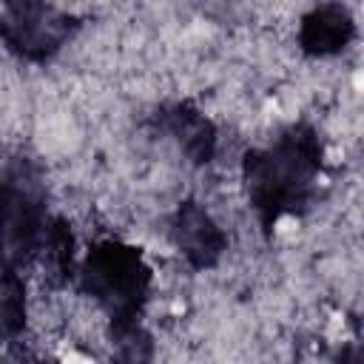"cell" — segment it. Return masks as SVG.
<instances>
[{"instance_id":"cell-1","label":"cell","mask_w":364,"mask_h":364,"mask_svg":"<svg viewBox=\"0 0 364 364\" xmlns=\"http://www.w3.org/2000/svg\"><path fill=\"white\" fill-rule=\"evenodd\" d=\"M74 282L108 324L111 361L151 364L154 336L145 313L154 293V267L142 247L122 239H97L80 253Z\"/></svg>"},{"instance_id":"cell-2","label":"cell","mask_w":364,"mask_h":364,"mask_svg":"<svg viewBox=\"0 0 364 364\" xmlns=\"http://www.w3.org/2000/svg\"><path fill=\"white\" fill-rule=\"evenodd\" d=\"M324 139L310 122H290L242 156L247 205L264 233L299 219L324 179Z\"/></svg>"},{"instance_id":"cell-3","label":"cell","mask_w":364,"mask_h":364,"mask_svg":"<svg viewBox=\"0 0 364 364\" xmlns=\"http://www.w3.org/2000/svg\"><path fill=\"white\" fill-rule=\"evenodd\" d=\"M48 191L43 171L14 156L0 168V273L26 276L46 245L51 228Z\"/></svg>"},{"instance_id":"cell-4","label":"cell","mask_w":364,"mask_h":364,"mask_svg":"<svg viewBox=\"0 0 364 364\" xmlns=\"http://www.w3.org/2000/svg\"><path fill=\"white\" fill-rule=\"evenodd\" d=\"M80 17L51 3H6L0 9V46L20 63L54 60L77 34Z\"/></svg>"},{"instance_id":"cell-5","label":"cell","mask_w":364,"mask_h":364,"mask_svg":"<svg viewBox=\"0 0 364 364\" xmlns=\"http://www.w3.org/2000/svg\"><path fill=\"white\" fill-rule=\"evenodd\" d=\"M168 239L179 259L196 270H213L228 253V233L199 199H182L168 216Z\"/></svg>"},{"instance_id":"cell-6","label":"cell","mask_w":364,"mask_h":364,"mask_svg":"<svg viewBox=\"0 0 364 364\" xmlns=\"http://www.w3.org/2000/svg\"><path fill=\"white\" fill-rule=\"evenodd\" d=\"M156 134L162 139H168L185 162L202 168V165H210L216 151H219V131L213 125V119L199 111L193 102L188 100H171V102H162L154 117H151Z\"/></svg>"},{"instance_id":"cell-7","label":"cell","mask_w":364,"mask_h":364,"mask_svg":"<svg viewBox=\"0 0 364 364\" xmlns=\"http://www.w3.org/2000/svg\"><path fill=\"white\" fill-rule=\"evenodd\" d=\"M358 34V23L344 3H318L307 9L296 28L299 48L313 60H330L344 54Z\"/></svg>"},{"instance_id":"cell-8","label":"cell","mask_w":364,"mask_h":364,"mask_svg":"<svg viewBox=\"0 0 364 364\" xmlns=\"http://www.w3.org/2000/svg\"><path fill=\"white\" fill-rule=\"evenodd\" d=\"M77 262H80V253H77L74 230H71V225L65 222V216H57V213H54L37 264L43 267V273H46L48 282L63 284V282H74Z\"/></svg>"},{"instance_id":"cell-9","label":"cell","mask_w":364,"mask_h":364,"mask_svg":"<svg viewBox=\"0 0 364 364\" xmlns=\"http://www.w3.org/2000/svg\"><path fill=\"white\" fill-rule=\"evenodd\" d=\"M28 321V287L26 276L0 273V347L20 338Z\"/></svg>"},{"instance_id":"cell-10","label":"cell","mask_w":364,"mask_h":364,"mask_svg":"<svg viewBox=\"0 0 364 364\" xmlns=\"http://www.w3.org/2000/svg\"><path fill=\"white\" fill-rule=\"evenodd\" d=\"M28 364H60V361H54V358H34V361H28Z\"/></svg>"}]
</instances>
